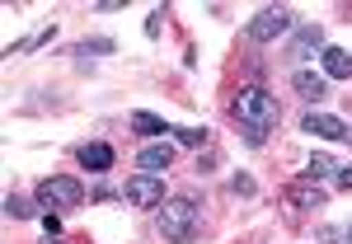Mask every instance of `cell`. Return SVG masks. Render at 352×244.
<instances>
[{
    "label": "cell",
    "mask_w": 352,
    "mask_h": 244,
    "mask_svg": "<svg viewBox=\"0 0 352 244\" xmlns=\"http://www.w3.org/2000/svg\"><path fill=\"white\" fill-rule=\"evenodd\" d=\"M338 188L352 192V164H343V169H338Z\"/></svg>",
    "instance_id": "ffe728a7"
},
{
    "label": "cell",
    "mask_w": 352,
    "mask_h": 244,
    "mask_svg": "<svg viewBox=\"0 0 352 244\" xmlns=\"http://www.w3.org/2000/svg\"><path fill=\"white\" fill-rule=\"evenodd\" d=\"M287 202L300 207V212H310V207H324V192L315 188V184H292L287 188Z\"/></svg>",
    "instance_id": "7c38bea8"
},
{
    "label": "cell",
    "mask_w": 352,
    "mask_h": 244,
    "mask_svg": "<svg viewBox=\"0 0 352 244\" xmlns=\"http://www.w3.org/2000/svg\"><path fill=\"white\" fill-rule=\"evenodd\" d=\"M235 118H240V127H254V132L268 136L277 127V118H282L277 94H268L263 85H244L240 94H235Z\"/></svg>",
    "instance_id": "6da1fadb"
},
{
    "label": "cell",
    "mask_w": 352,
    "mask_h": 244,
    "mask_svg": "<svg viewBox=\"0 0 352 244\" xmlns=\"http://www.w3.org/2000/svg\"><path fill=\"white\" fill-rule=\"evenodd\" d=\"M43 230H47V235H61V221H56L52 212H47V217H43Z\"/></svg>",
    "instance_id": "d6986e66"
},
{
    "label": "cell",
    "mask_w": 352,
    "mask_h": 244,
    "mask_svg": "<svg viewBox=\"0 0 352 244\" xmlns=\"http://www.w3.org/2000/svg\"><path fill=\"white\" fill-rule=\"evenodd\" d=\"M160 19H164L160 10H155V14H151V19H146V33H151V38H160Z\"/></svg>",
    "instance_id": "ac0fdd59"
},
{
    "label": "cell",
    "mask_w": 352,
    "mask_h": 244,
    "mask_svg": "<svg viewBox=\"0 0 352 244\" xmlns=\"http://www.w3.org/2000/svg\"><path fill=\"white\" fill-rule=\"evenodd\" d=\"M122 197H127L132 207H164V184L155 174H132L127 188H122Z\"/></svg>",
    "instance_id": "5b68a950"
},
{
    "label": "cell",
    "mask_w": 352,
    "mask_h": 244,
    "mask_svg": "<svg viewBox=\"0 0 352 244\" xmlns=\"http://www.w3.org/2000/svg\"><path fill=\"white\" fill-rule=\"evenodd\" d=\"M292 89H296L305 104H324L329 99V76H320V71H296V76H292Z\"/></svg>",
    "instance_id": "ba28073f"
},
{
    "label": "cell",
    "mask_w": 352,
    "mask_h": 244,
    "mask_svg": "<svg viewBox=\"0 0 352 244\" xmlns=\"http://www.w3.org/2000/svg\"><path fill=\"white\" fill-rule=\"evenodd\" d=\"M132 132H141V136H164V132H174V127H164V118H155V113H132Z\"/></svg>",
    "instance_id": "5bb4252c"
},
{
    "label": "cell",
    "mask_w": 352,
    "mask_h": 244,
    "mask_svg": "<svg viewBox=\"0 0 352 244\" xmlns=\"http://www.w3.org/2000/svg\"><path fill=\"white\" fill-rule=\"evenodd\" d=\"M160 235L174 244H188L197 235V202L192 197H169L160 207Z\"/></svg>",
    "instance_id": "7a4b0ae2"
},
{
    "label": "cell",
    "mask_w": 352,
    "mask_h": 244,
    "mask_svg": "<svg viewBox=\"0 0 352 244\" xmlns=\"http://www.w3.org/2000/svg\"><path fill=\"white\" fill-rule=\"evenodd\" d=\"M315 52H324V28L320 24L296 28V38L287 43V56H292V61H305V56H315Z\"/></svg>",
    "instance_id": "52a82bcc"
},
{
    "label": "cell",
    "mask_w": 352,
    "mask_h": 244,
    "mask_svg": "<svg viewBox=\"0 0 352 244\" xmlns=\"http://www.w3.org/2000/svg\"><path fill=\"white\" fill-rule=\"evenodd\" d=\"M5 217L10 221H28V217H38V207H33L28 197H19V192H10V197H5Z\"/></svg>",
    "instance_id": "9a60e30c"
},
{
    "label": "cell",
    "mask_w": 352,
    "mask_h": 244,
    "mask_svg": "<svg viewBox=\"0 0 352 244\" xmlns=\"http://www.w3.org/2000/svg\"><path fill=\"white\" fill-rule=\"evenodd\" d=\"M287 28H292V10H287V5H268V10H258V14L249 19L244 33H249V43H277Z\"/></svg>",
    "instance_id": "277c9868"
},
{
    "label": "cell",
    "mask_w": 352,
    "mask_h": 244,
    "mask_svg": "<svg viewBox=\"0 0 352 244\" xmlns=\"http://www.w3.org/2000/svg\"><path fill=\"white\" fill-rule=\"evenodd\" d=\"M174 136H179L184 146H207V132H202V127H174Z\"/></svg>",
    "instance_id": "e0dca14e"
},
{
    "label": "cell",
    "mask_w": 352,
    "mask_h": 244,
    "mask_svg": "<svg viewBox=\"0 0 352 244\" xmlns=\"http://www.w3.org/2000/svg\"><path fill=\"white\" fill-rule=\"evenodd\" d=\"M113 47H118V43H113V38H89V43H80V47H76V56H89V52H99V56H109Z\"/></svg>",
    "instance_id": "2e32d148"
},
{
    "label": "cell",
    "mask_w": 352,
    "mask_h": 244,
    "mask_svg": "<svg viewBox=\"0 0 352 244\" xmlns=\"http://www.w3.org/2000/svg\"><path fill=\"white\" fill-rule=\"evenodd\" d=\"M169 164H174V146H169V141H155V146H146V151L136 155V169H141V174H155V179H160Z\"/></svg>",
    "instance_id": "9c48e42d"
},
{
    "label": "cell",
    "mask_w": 352,
    "mask_h": 244,
    "mask_svg": "<svg viewBox=\"0 0 352 244\" xmlns=\"http://www.w3.org/2000/svg\"><path fill=\"white\" fill-rule=\"evenodd\" d=\"M324 76L329 80H352V52L348 47H324Z\"/></svg>",
    "instance_id": "8fae6325"
},
{
    "label": "cell",
    "mask_w": 352,
    "mask_h": 244,
    "mask_svg": "<svg viewBox=\"0 0 352 244\" xmlns=\"http://www.w3.org/2000/svg\"><path fill=\"white\" fill-rule=\"evenodd\" d=\"M338 174V164H333V155H324V151H315L310 155V164H305V179L310 184H320V179H333Z\"/></svg>",
    "instance_id": "4fadbf2b"
},
{
    "label": "cell",
    "mask_w": 352,
    "mask_h": 244,
    "mask_svg": "<svg viewBox=\"0 0 352 244\" xmlns=\"http://www.w3.org/2000/svg\"><path fill=\"white\" fill-rule=\"evenodd\" d=\"M76 160H80V169H89V174H109L113 169V146H104V141H85L80 151H76Z\"/></svg>",
    "instance_id": "30bf717a"
},
{
    "label": "cell",
    "mask_w": 352,
    "mask_h": 244,
    "mask_svg": "<svg viewBox=\"0 0 352 244\" xmlns=\"http://www.w3.org/2000/svg\"><path fill=\"white\" fill-rule=\"evenodd\" d=\"M80 202H85L80 179L56 174V179H43V184H38V207H52V212H76Z\"/></svg>",
    "instance_id": "3957f363"
},
{
    "label": "cell",
    "mask_w": 352,
    "mask_h": 244,
    "mask_svg": "<svg viewBox=\"0 0 352 244\" xmlns=\"http://www.w3.org/2000/svg\"><path fill=\"white\" fill-rule=\"evenodd\" d=\"M343 244H352V225H348V230H343Z\"/></svg>",
    "instance_id": "44dd1931"
},
{
    "label": "cell",
    "mask_w": 352,
    "mask_h": 244,
    "mask_svg": "<svg viewBox=\"0 0 352 244\" xmlns=\"http://www.w3.org/2000/svg\"><path fill=\"white\" fill-rule=\"evenodd\" d=\"M300 132L324 136V141H352V127L343 118H333V113H305L300 118Z\"/></svg>",
    "instance_id": "8992f818"
}]
</instances>
